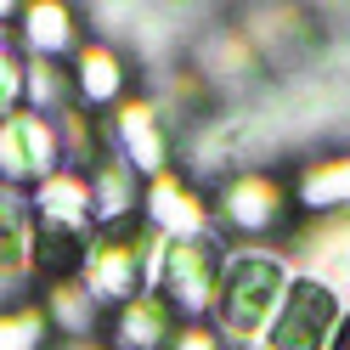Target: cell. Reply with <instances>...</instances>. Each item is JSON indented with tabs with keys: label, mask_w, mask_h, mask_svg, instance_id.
Returning <instances> with one entry per match:
<instances>
[{
	"label": "cell",
	"mask_w": 350,
	"mask_h": 350,
	"mask_svg": "<svg viewBox=\"0 0 350 350\" xmlns=\"http://www.w3.org/2000/svg\"><path fill=\"white\" fill-rule=\"evenodd\" d=\"M288 266L266 249H243L221 260V288H215V322L232 339H260L277 317L282 294H288Z\"/></svg>",
	"instance_id": "6da1fadb"
},
{
	"label": "cell",
	"mask_w": 350,
	"mask_h": 350,
	"mask_svg": "<svg viewBox=\"0 0 350 350\" xmlns=\"http://www.w3.org/2000/svg\"><path fill=\"white\" fill-rule=\"evenodd\" d=\"M152 226L124 215V221H107L91 232V249H85V266H79V282L91 288V299H136L142 282H152V271L142 266V249L147 243H164V237H147Z\"/></svg>",
	"instance_id": "7a4b0ae2"
},
{
	"label": "cell",
	"mask_w": 350,
	"mask_h": 350,
	"mask_svg": "<svg viewBox=\"0 0 350 350\" xmlns=\"http://www.w3.org/2000/svg\"><path fill=\"white\" fill-rule=\"evenodd\" d=\"M345 322V299L339 288H327L322 277H294L288 294H282L271 327L260 339H266V350H327Z\"/></svg>",
	"instance_id": "3957f363"
},
{
	"label": "cell",
	"mask_w": 350,
	"mask_h": 350,
	"mask_svg": "<svg viewBox=\"0 0 350 350\" xmlns=\"http://www.w3.org/2000/svg\"><path fill=\"white\" fill-rule=\"evenodd\" d=\"M215 288H221V254L209 237H187V243H164L159 271H152V294H159L175 317L198 322L215 311Z\"/></svg>",
	"instance_id": "277c9868"
},
{
	"label": "cell",
	"mask_w": 350,
	"mask_h": 350,
	"mask_svg": "<svg viewBox=\"0 0 350 350\" xmlns=\"http://www.w3.org/2000/svg\"><path fill=\"white\" fill-rule=\"evenodd\" d=\"M57 152H62V136L51 113H34V107H17L12 119H0V181L23 187V181H46L57 175Z\"/></svg>",
	"instance_id": "5b68a950"
},
{
	"label": "cell",
	"mask_w": 350,
	"mask_h": 350,
	"mask_svg": "<svg viewBox=\"0 0 350 350\" xmlns=\"http://www.w3.org/2000/svg\"><path fill=\"white\" fill-rule=\"evenodd\" d=\"M142 221H147L152 232H164V243H187V237H204L209 209H204V198H198V192H192L175 170H164V175H152V181H147Z\"/></svg>",
	"instance_id": "8992f818"
},
{
	"label": "cell",
	"mask_w": 350,
	"mask_h": 350,
	"mask_svg": "<svg viewBox=\"0 0 350 350\" xmlns=\"http://www.w3.org/2000/svg\"><path fill=\"white\" fill-rule=\"evenodd\" d=\"M34 226H57V232H79L91 237L96 226V198H91V181L85 175L57 170L34 187Z\"/></svg>",
	"instance_id": "52a82bcc"
},
{
	"label": "cell",
	"mask_w": 350,
	"mask_h": 350,
	"mask_svg": "<svg viewBox=\"0 0 350 350\" xmlns=\"http://www.w3.org/2000/svg\"><path fill=\"white\" fill-rule=\"evenodd\" d=\"M113 130H119V147H124L130 170H142L147 181H152V175H164V164H170V142H164V130H159V107L142 102V96H136V102H119Z\"/></svg>",
	"instance_id": "ba28073f"
},
{
	"label": "cell",
	"mask_w": 350,
	"mask_h": 350,
	"mask_svg": "<svg viewBox=\"0 0 350 350\" xmlns=\"http://www.w3.org/2000/svg\"><path fill=\"white\" fill-rule=\"evenodd\" d=\"M175 334H181V327H175V311L152 288H142L136 299H124L119 317H113V345L119 350H170Z\"/></svg>",
	"instance_id": "9c48e42d"
},
{
	"label": "cell",
	"mask_w": 350,
	"mask_h": 350,
	"mask_svg": "<svg viewBox=\"0 0 350 350\" xmlns=\"http://www.w3.org/2000/svg\"><path fill=\"white\" fill-rule=\"evenodd\" d=\"M221 215L237 232H266L282 215V187L271 175H232L226 192H221Z\"/></svg>",
	"instance_id": "30bf717a"
},
{
	"label": "cell",
	"mask_w": 350,
	"mask_h": 350,
	"mask_svg": "<svg viewBox=\"0 0 350 350\" xmlns=\"http://www.w3.org/2000/svg\"><path fill=\"white\" fill-rule=\"evenodd\" d=\"M299 254L311 260L317 271H327V277H322L327 288L350 282V215H334V221H317L311 232L299 237ZM317 271H311V277H317Z\"/></svg>",
	"instance_id": "8fae6325"
},
{
	"label": "cell",
	"mask_w": 350,
	"mask_h": 350,
	"mask_svg": "<svg viewBox=\"0 0 350 350\" xmlns=\"http://www.w3.org/2000/svg\"><path fill=\"white\" fill-rule=\"evenodd\" d=\"M34 266V204L0 192V277H23Z\"/></svg>",
	"instance_id": "7c38bea8"
},
{
	"label": "cell",
	"mask_w": 350,
	"mask_h": 350,
	"mask_svg": "<svg viewBox=\"0 0 350 350\" xmlns=\"http://www.w3.org/2000/svg\"><path fill=\"white\" fill-rule=\"evenodd\" d=\"M74 68H79V96L91 102V107L124 96V62H119L113 46H96V40H91V46H79Z\"/></svg>",
	"instance_id": "4fadbf2b"
},
{
	"label": "cell",
	"mask_w": 350,
	"mask_h": 350,
	"mask_svg": "<svg viewBox=\"0 0 350 350\" xmlns=\"http://www.w3.org/2000/svg\"><path fill=\"white\" fill-rule=\"evenodd\" d=\"M294 198H299L305 209H317V215H327V209H345V215H350V152H345V159L311 164V170L299 175Z\"/></svg>",
	"instance_id": "5bb4252c"
},
{
	"label": "cell",
	"mask_w": 350,
	"mask_h": 350,
	"mask_svg": "<svg viewBox=\"0 0 350 350\" xmlns=\"http://www.w3.org/2000/svg\"><path fill=\"white\" fill-rule=\"evenodd\" d=\"M23 40H29L34 57H62V51H74V12L57 6V0L23 6Z\"/></svg>",
	"instance_id": "9a60e30c"
},
{
	"label": "cell",
	"mask_w": 350,
	"mask_h": 350,
	"mask_svg": "<svg viewBox=\"0 0 350 350\" xmlns=\"http://www.w3.org/2000/svg\"><path fill=\"white\" fill-rule=\"evenodd\" d=\"M91 288H85L79 277H62V282H51V294H46V322H57L62 334H91V322H96V311H91Z\"/></svg>",
	"instance_id": "2e32d148"
},
{
	"label": "cell",
	"mask_w": 350,
	"mask_h": 350,
	"mask_svg": "<svg viewBox=\"0 0 350 350\" xmlns=\"http://www.w3.org/2000/svg\"><path fill=\"white\" fill-rule=\"evenodd\" d=\"M51 334L46 305H17V311H0V350H40V339Z\"/></svg>",
	"instance_id": "e0dca14e"
},
{
	"label": "cell",
	"mask_w": 350,
	"mask_h": 350,
	"mask_svg": "<svg viewBox=\"0 0 350 350\" xmlns=\"http://www.w3.org/2000/svg\"><path fill=\"white\" fill-rule=\"evenodd\" d=\"M17 102H23V68H17V62L0 51V119H12Z\"/></svg>",
	"instance_id": "ac0fdd59"
},
{
	"label": "cell",
	"mask_w": 350,
	"mask_h": 350,
	"mask_svg": "<svg viewBox=\"0 0 350 350\" xmlns=\"http://www.w3.org/2000/svg\"><path fill=\"white\" fill-rule=\"evenodd\" d=\"M170 350H221V339H215V327H204V322H187L181 334H175V345Z\"/></svg>",
	"instance_id": "d6986e66"
},
{
	"label": "cell",
	"mask_w": 350,
	"mask_h": 350,
	"mask_svg": "<svg viewBox=\"0 0 350 350\" xmlns=\"http://www.w3.org/2000/svg\"><path fill=\"white\" fill-rule=\"evenodd\" d=\"M334 350H350V311H345V322H339V334H334Z\"/></svg>",
	"instance_id": "ffe728a7"
},
{
	"label": "cell",
	"mask_w": 350,
	"mask_h": 350,
	"mask_svg": "<svg viewBox=\"0 0 350 350\" xmlns=\"http://www.w3.org/2000/svg\"><path fill=\"white\" fill-rule=\"evenodd\" d=\"M6 12H12V6H0V17H6Z\"/></svg>",
	"instance_id": "44dd1931"
}]
</instances>
